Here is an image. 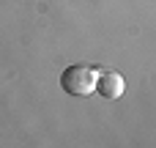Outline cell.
<instances>
[{"label": "cell", "instance_id": "2", "mask_svg": "<svg viewBox=\"0 0 156 148\" xmlns=\"http://www.w3.org/2000/svg\"><path fill=\"white\" fill-rule=\"evenodd\" d=\"M96 91H99L104 99H121L123 91H126V80H123V74H118V71H99Z\"/></svg>", "mask_w": 156, "mask_h": 148}, {"label": "cell", "instance_id": "1", "mask_svg": "<svg viewBox=\"0 0 156 148\" xmlns=\"http://www.w3.org/2000/svg\"><path fill=\"white\" fill-rule=\"evenodd\" d=\"M96 80L99 71L93 66H69L60 74V88L69 96H90L96 91Z\"/></svg>", "mask_w": 156, "mask_h": 148}]
</instances>
